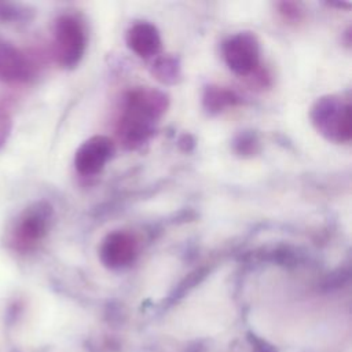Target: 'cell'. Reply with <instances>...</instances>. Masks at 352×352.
<instances>
[{
	"instance_id": "9",
	"label": "cell",
	"mask_w": 352,
	"mask_h": 352,
	"mask_svg": "<svg viewBox=\"0 0 352 352\" xmlns=\"http://www.w3.org/2000/svg\"><path fill=\"white\" fill-rule=\"evenodd\" d=\"M128 48L140 58H151L161 50V37L157 28L148 22H138L126 32Z\"/></svg>"
},
{
	"instance_id": "5",
	"label": "cell",
	"mask_w": 352,
	"mask_h": 352,
	"mask_svg": "<svg viewBox=\"0 0 352 352\" xmlns=\"http://www.w3.org/2000/svg\"><path fill=\"white\" fill-rule=\"evenodd\" d=\"M223 56L230 70L235 74L246 76L252 73L260 59L257 37L250 32H241L231 36L223 44Z\"/></svg>"
},
{
	"instance_id": "7",
	"label": "cell",
	"mask_w": 352,
	"mask_h": 352,
	"mask_svg": "<svg viewBox=\"0 0 352 352\" xmlns=\"http://www.w3.org/2000/svg\"><path fill=\"white\" fill-rule=\"evenodd\" d=\"M136 252L138 242L129 232L114 231L103 239L99 256L106 267L116 270L132 263Z\"/></svg>"
},
{
	"instance_id": "11",
	"label": "cell",
	"mask_w": 352,
	"mask_h": 352,
	"mask_svg": "<svg viewBox=\"0 0 352 352\" xmlns=\"http://www.w3.org/2000/svg\"><path fill=\"white\" fill-rule=\"evenodd\" d=\"M235 96L232 92L226 91V89H220L217 87H210L206 89V95H205V104L208 109L210 110H221L223 107L232 104L235 102Z\"/></svg>"
},
{
	"instance_id": "10",
	"label": "cell",
	"mask_w": 352,
	"mask_h": 352,
	"mask_svg": "<svg viewBox=\"0 0 352 352\" xmlns=\"http://www.w3.org/2000/svg\"><path fill=\"white\" fill-rule=\"evenodd\" d=\"M32 16V11L29 7L11 3V1H0V21L3 22H25Z\"/></svg>"
},
{
	"instance_id": "4",
	"label": "cell",
	"mask_w": 352,
	"mask_h": 352,
	"mask_svg": "<svg viewBox=\"0 0 352 352\" xmlns=\"http://www.w3.org/2000/svg\"><path fill=\"white\" fill-rule=\"evenodd\" d=\"M312 120L316 128L329 139L340 143L351 140V106L348 103L336 98H324L316 103Z\"/></svg>"
},
{
	"instance_id": "8",
	"label": "cell",
	"mask_w": 352,
	"mask_h": 352,
	"mask_svg": "<svg viewBox=\"0 0 352 352\" xmlns=\"http://www.w3.org/2000/svg\"><path fill=\"white\" fill-rule=\"evenodd\" d=\"M33 74L29 58L15 45L0 40V81L23 82Z\"/></svg>"
},
{
	"instance_id": "1",
	"label": "cell",
	"mask_w": 352,
	"mask_h": 352,
	"mask_svg": "<svg viewBox=\"0 0 352 352\" xmlns=\"http://www.w3.org/2000/svg\"><path fill=\"white\" fill-rule=\"evenodd\" d=\"M166 96L154 89H133L126 96L120 133L129 146L139 144L151 133V124L164 113Z\"/></svg>"
},
{
	"instance_id": "12",
	"label": "cell",
	"mask_w": 352,
	"mask_h": 352,
	"mask_svg": "<svg viewBox=\"0 0 352 352\" xmlns=\"http://www.w3.org/2000/svg\"><path fill=\"white\" fill-rule=\"evenodd\" d=\"M12 131V118L8 113L0 111V150L6 146Z\"/></svg>"
},
{
	"instance_id": "3",
	"label": "cell",
	"mask_w": 352,
	"mask_h": 352,
	"mask_svg": "<svg viewBox=\"0 0 352 352\" xmlns=\"http://www.w3.org/2000/svg\"><path fill=\"white\" fill-rule=\"evenodd\" d=\"M87 47L82 23L73 15H60L54 25V52L58 63L72 69L78 65Z\"/></svg>"
},
{
	"instance_id": "2",
	"label": "cell",
	"mask_w": 352,
	"mask_h": 352,
	"mask_svg": "<svg viewBox=\"0 0 352 352\" xmlns=\"http://www.w3.org/2000/svg\"><path fill=\"white\" fill-rule=\"evenodd\" d=\"M52 219V208L45 201L28 206L15 220L10 231V245L19 253L33 250L47 235Z\"/></svg>"
},
{
	"instance_id": "6",
	"label": "cell",
	"mask_w": 352,
	"mask_h": 352,
	"mask_svg": "<svg viewBox=\"0 0 352 352\" xmlns=\"http://www.w3.org/2000/svg\"><path fill=\"white\" fill-rule=\"evenodd\" d=\"M114 151L111 140L106 136H92L85 140L74 155L76 170L82 176L99 173Z\"/></svg>"
}]
</instances>
